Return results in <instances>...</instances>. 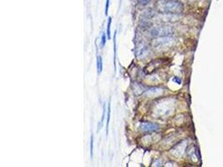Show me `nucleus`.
I'll list each match as a JSON object with an SVG mask.
<instances>
[{"instance_id": "1a4fd4ad", "label": "nucleus", "mask_w": 223, "mask_h": 167, "mask_svg": "<svg viewBox=\"0 0 223 167\" xmlns=\"http://www.w3.org/2000/svg\"><path fill=\"white\" fill-rule=\"evenodd\" d=\"M106 42V34L105 33H103L102 36H101V47H104Z\"/></svg>"}, {"instance_id": "9d476101", "label": "nucleus", "mask_w": 223, "mask_h": 167, "mask_svg": "<svg viewBox=\"0 0 223 167\" xmlns=\"http://www.w3.org/2000/svg\"><path fill=\"white\" fill-rule=\"evenodd\" d=\"M93 144H94V137H93V135H91V137H90V156H91V158L93 157Z\"/></svg>"}, {"instance_id": "f257e3e1", "label": "nucleus", "mask_w": 223, "mask_h": 167, "mask_svg": "<svg viewBox=\"0 0 223 167\" xmlns=\"http://www.w3.org/2000/svg\"><path fill=\"white\" fill-rule=\"evenodd\" d=\"M157 9L165 13H180L183 10V5L178 0H160Z\"/></svg>"}, {"instance_id": "7ed1b4c3", "label": "nucleus", "mask_w": 223, "mask_h": 167, "mask_svg": "<svg viewBox=\"0 0 223 167\" xmlns=\"http://www.w3.org/2000/svg\"><path fill=\"white\" fill-rule=\"evenodd\" d=\"M140 129L144 132H155L160 129V125L155 123H151V122H143L141 123Z\"/></svg>"}, {"instance_id": "39448f33", "label": "nucleus", "mask_w": 223, "mask_h": 167, "mask_svg": "<svg viewBox=\"0 0 223 167\" xmlns=\"http://www.w3.org/2000/svg\"><path fill=\"white\" fill-rule=\"evenodd\" d=\"M116 32L114 36V67H115V70H116Z\"/></svg>"}, {"instance_id": "f8f14e48", "label": "nucleus", "mask_w": 223, "mask_h": 167, "mask_svg": "<svg viewBox=\"0 0 223 167\" xmlns=\"http://www.w3.org/2000/svg\"><path fill=\"white\" fill-rule=\"evenodd\" d=\"M109 5V0H106V4H105V15H107V14H108Z\"/></svg>"}, {"instance_id": "423d86ee", "label": "nucleus", "mask_w": 223, "mask_h": 167, "mask_svg": "<svg viewBox=\"0 0 223 167\" xmlns=\"http://www.w3.org/2000/svg\"><path fill=\"white\" fill-rule=\"evenodd\" d=\"M109 119H110V101H109V103L108 105V115H107V122H106V137L108 136V133H109Z\"/></svg>"}, {"instance_id": "9b49d317", "label": "nucleus", "mask_w": 223, "mask_h": 167, "mask_svg": "<svg viewBox=\"0 0 223 167\" xmlns=\"http://www.w3.org/2000/svg\"><path fill=\"white\" fill-rule=\"evenodd\" d=\"M139 1L141 5H147L148 3H151V0H139Z\"/></svg>"}, {"instance_id": "6e6552de", "label": "nucleus", "mask_w": 223, "mask_h": 167, "mask_svg": "<svg viewBox=\"0 0 223 167\" xmlns=\"http://www.w3.org/2000/svg\"><path fill=\"white\" fill-rule=\"evenodd\" d=\"M105 111H106V105H105V104H104V106H103V115H102V118H101V121H100V128L102 127L103 125V123H104V119H105ZM100 126H99V128H100Z\"/></svg>"}, {"instance_id": "ddd939ff", "label": "nucleus", "mask_w": 223, "mask_h": 167, "mask_svg": "<svg viewBox=\"0 0 223 167\" xmlns=\"http://www.w3.org/2000/svg\"><path fill=\"white\" fill-rule=\"evenodd\" d=\"M173 81H174V82H176V84H180V83H181V80H180V79H179L178 77H174V78H173Z\"/></svg>"}, {"instance_id": "20e7f679", "label": "nucleus", "mask_w": 223, "mask_h": 167, "mask_svg": "<svg viewBox=\"0 0 223 167\" xmlns=\"http://www.w3.org/2000/svg\"><path fill=\"white\" fill-rule=\"evenodd\" d=\"M103 64H102V57L100 55H97V71L98 74H100L102 72Z\"/></svg>"}, {"instance_id": "f03ea898", "label": "nucleus", "mask_w": 223, "mask_h": 167, "mask_svg": "<svg viewBox=\"0 0 223 167\" xmlns=\"http://www.w3.org/2000/svg\"><path fill=\"white\" fill-rule=\"evenodd\" d=\"M173 28L169 26H159L155 27L151 30V35L153 38L167 37L173 34Z\"/></svg>"}, {"instance_id": "0eeeda50", "label": "nucleus", "mask_w": 223, "mask_h": 167, "mask_svg": "<svg viewBox=\"0 0 223 167\" xmlns=\"http://www.w3.org/2000/svg\"><path fill=\"white\" fill-rule=\"evenodd\" d=\"M111 21H112V19H111V17H109L108 19V24H107V38H108V39H110L111 37H110V26H111Z\"/></svg>"}]
</instances>
